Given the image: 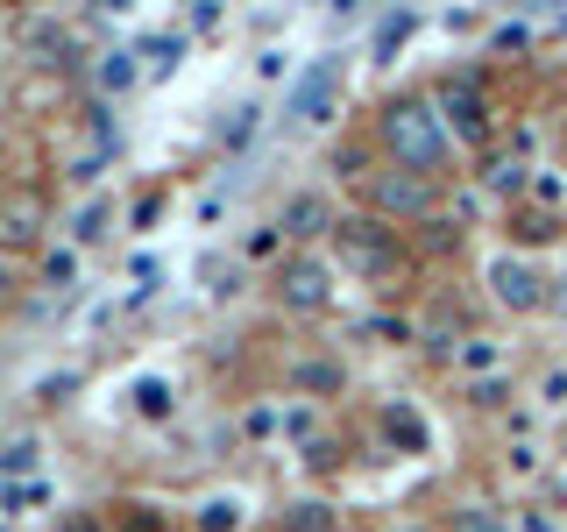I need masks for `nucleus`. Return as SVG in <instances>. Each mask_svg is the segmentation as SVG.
<instances>
[{
	"mask_svg": "<svg viewBox=\"0 0 567 532\" xmlns=\"http://www.w3.org/2000/svg\"><path fill=\"white\" fill-rule=\"evenodd\" d=\"M383 150L404 171H440L447 164V129H440V106L425 100H390L383 106Z\"/></svg>",
	"mask_w": 567,
	"mask_h": 532,
	"instance_id": "nucleus-1",
	"label": "nucleus"
},
{
	"mask_svg": "<svg viewBox=\"0 0 567 532\" xmlns=\"http://www.w3.org/2000/svg\"><path fill=\"white\" fill-rule=\"evenodd\" d=\"M333 242H341V263L354 277H377V284H390L404 270V256H398V242H390V227H377V221H333Z\"/></svg>",
	"mask_w": 567,
	"mask_h": 532,
	"instance_id": "nucleus-2",
	"label": "nucleus"
},
{
	"mask_svg": "<svg viewBox=\"0 0 567 532\" xmlns=\"http://www.w3.org/2000/svg\"><path fill=\"white\" fill-rule=\"evenodd\" d=\"M369 200H377V213H398V221H419L425 206H433V185H425V171H383L369 177Z\"/></svg>",
	"mask_w": 567,
	"mask_h": 532,
	"instance_id": "nucleus-3",
	"label": "nucleus"
},
{
	"mask_svg": "<svg viewBox=\"0 0 567 532\" xmlns=\"http://www.w3.org/2000/svg\"><path fill=\"white\" fill-rule=\"evenodd\" d=\"M277 291H284V306H291V313H327L333 306V277H327V263H312V256L284 263Z\"/></svg>",
	"mask_w": 567,
	"mask_h": 532,
	"instance_id": "nucleus-4",
	"label": "nucleus"
},
{
	"mask_svg": "<svg viewBox=\"0 0 567 532\" xmlns=\"http://www.w3.org/2000/svg\"><path fill=\"white\" fill-rule=\"evenodd\" d=\"M489 291L504 298L511 313H532V306L546 298V291H539V270H532V263H518V256H496V263H489Z\"/></svg>",
	"mask_w": 567,
	"mask_h": 532,
	"instance_id": "nucleus-5",
	"label": "nucleus"
},
{
	"mask_svg": "<svg viewBox=\"0 0 567 532\" xmlns=\"http://www.w3.org/2000/svg\"><path fill=\"white\" fill-rule=\"evenodd\" d=\"M333 93H341V64H312L306 85L291 93V121H306V129H312V121H327L333 114Z\"/></svg>",
	"mask_w": 567,
	"mask_h": 532,
	"instance_id": "nucleus-6",
	"label": "nucleus"
},
{
	"mask_svg": "<svg viewBox=\"0 0 567 532\" xmlns=\"http://www.w3.org/2000/svg\"><path fill=\"white\" fill-rule=\"evenodd\" d=\"M35 227H43V200H35V192H8V200H0V242L29 248Z\"/></svg>",
	"mask_w": 567,
	"mask_h": 532,
	"instance_id": "nucleus-7",
	"label": "nucleus"
},
{
	"mask_svg": "<svg viewBox=\"0 0 567 532\" xmlns=\"http://www.w3.org/2000/svg\"><path fill=\"white\" fill-rule=\"evenodd\" d=\"M284 235H298V242H306V235H327V227H333V213H327V200H319V192H306V200H291V206H284Z\"/></svg>",
	"mask_w": 567,
	"mask_h": 532,
	"instance_id": "nucleus-8",
	"label": "nucleus"
},
{
	"mask_svg": "<svg viewBox=\"0 0 567 532\" xmlns=\"http://www.w3.org/2000/svg\"><path fill=\"white\" fill-rule=\"evenodd\" d=\"M447 114L461 121V135H483V129H489V114H483V93H475L468 79H461V85H447Z\"/></svg>",
	"mask_w": 567,
	"mask_h": 532,
	"instance_id": "nucleus-9",
	"label": "nucleus"
},
{
	"mask_svg": "<svg viewBox=\"0 0 567 532\" xmlns=\"http://www.w3.org/2000/svg\"><path fill=\"white\" fill-rule=\"evenodd\" d=\"M404 35H412V14H383V29H377V58H398V43H404Z\"/></svg>",
	"mask_w": 567,
	"mask_h": 532,
	"instance_id": "nucleus-10",
	"label": "nucleus"
},
{
	"mask_svg": "<svg viewBox=\"0 0 567 532\" xmlns=\"http://www.w3.org/2000/svg\"><path fill=\"white\" fill-rule=\"evenodd\" d=\"M199 525H206V532H235V525H241V504H235V497H213V504L199 511Z\"/></svg>",
	"mask_w": 567,
	"mask_h": 532,
	"instance_id": "nucleus-11",
	"label": "nucleus"
},
{
	"mask_svg": "<svg viewBox=\"0 0 567 532\" xmlns=\"http://www.w3.org/2000/svg\"><path fill=\"white\" fill-rule=\"evenodd\" d=\"M100 85H106V93H128V85H135V64H128V50H114V58L100 64Z\"/></svg>",
	"mask_w": 567,
	"mask_h": 532,
	"instance_id": "nucleus-12",
	"label": "nucleus"
},
{
	"mask_svg": "<svg viewBox=\"0 0 567 532\" xmlns=\"http://www.w3.org/2000/svg\"><path fill=\"white\" fill-rule=\"evenodd\" d=\"M114 532H171V519H156L150 504H128V511L114 519Z\"/></svg>",
	"mask_w": 567,
	"mask_h": 532,
	"instance_id": "nucleus-13",
	"label": "nucleus"
},
{
	"mask_svg": "<svg viewBox=\"0 0 567 532\" xmlns=\"http://www.w3.org/2000/svg\"><path fill=\"white\" fill-rule=\"evenodd\" d=\"M454 532H511L496 511H483V504H468V511H454Z\"/></svg>",
	"mask_w": 567,
	"mask_h": 532,
	"instance_id": "nucleus-14",
	"label": "nucleus"
},
{
	"mask_svg": "<svg viewBox=\"0 0 567 532\" xmlns=\"http://www.w3.org/2000/svg\"><path fill=\"white\" fill-rule=\"evenodd\" d=\"M383 426H390V433L404 440V448H425V426H419L412 412H404V405H390V419H383Z\"/></svg>",
	"mask_w": 567,
	"mask_h": 532,
	"instance_id": "nucleus-15",
	"label": "nucleus"
},
{
	"mask_svg": "<svg viewBox=\"0 0 567 532\" xmlns=\"http://www.w3.org/2000/svg\"><path fill=\"white\" fill-rule=\"evenodd\" d=\"M298 390H341V369H327V362H306V369H298Z\"/></svg>",
	"mask_w": 567,
	"mask_h": 532,
	"instance_id": "nucleus-16",
	"label": "nucleus"
},
{
	"mask_svg": "<svg viewBox=\"0 0 567 532\" xmlns=\"http://www.w3.org/2000/svg\"><path fill=\"white\" fill-rule=\"evenodd\" d=\"M333 519H327V504H298L291 511V532H327Z\"/></svg>",
	"mask_w": 567,
	"mask_h": 532,
	"instance_id": "nucleus-17",
	"label": "nucleus"
},
{
	"mask_svg": "<svg viewBox=\"0 0 567 532\" xmlns=\"http://www.w3.org/2000/svg\"><path fill=\"white\" fill-rule=\"evenodd\" d=\"M135 398H142V412H171V398H164V383H135Z\"/></svg>",
	"mask_w": 567,
	"mask_h": 532,
	"instance_id": "nucleus-18",
	"label": "nucleus"
},
{
	"mask_svg": "<svg viewBox=\"0 0 567 532\" xmlns=\"http://www.w3.org/2000/svg\"><path fill=\"white\" fill-rule=\"evenodd\" d=\"M518 235L525 242H546V235H554V221H546V213H532V221H518Z\"/></svg>",
	"mask_w": 567,
	"mask_h": 532,
	"instance_id": "nucleus-19",
	"label": "nucleus"
},
{
	"mask_svg": "<svg viewBox=\"0 0 567 532\" xmlns=\"http://www.w3.org/2000/svg\"><path fill=\"white\" fill-rule=\"evenodd\" d=\"M546 405H567V377H546Z\"/></svg>",
	"mask_w": 567,
	"mask_h": 532,
	"instance_id": "nucleus-20",
	"label": "nucleus"
},
{
	"mask_svg": "<svg viewBox=\"0 0 567 532\" xmlns=\"http://www.w3.org/2000/svg\"><path fill=\"white\" fill-rule=\"evenodd\" d=\"M354 8H362V0H333V14H354Z\"/></svg>",
	"mask_w": 567,
	"mask_h": 532,
	"instance_id": "nucleus-21",
	"label": "nucleus"
},
{
	"mask_svg": "<svg viewBox=\"0 0 567 532\" xmlns=\"http://www.w3.org/2000/svg\"><path fill=\"white\" fill-rule=\"evenodd\" d=\"M71 532H93V525H71Z\"/></svg>",
	"mask_w": 567,
	"mask_h": 532,
	"instance_id": "nucleus-22",
	"label": "nucleus"
}]
</instances>
